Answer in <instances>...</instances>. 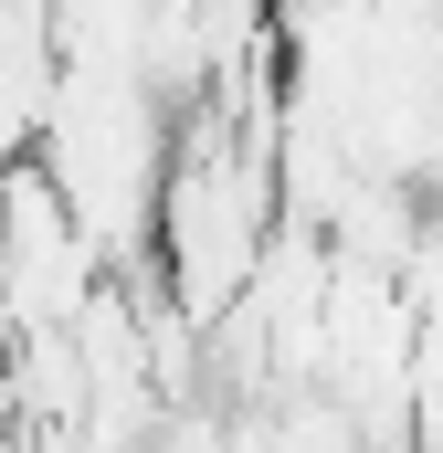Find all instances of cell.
<instances>
[{"instance_id":"7a4b0ae2","label":"cell","mask_w":443,"mask_h":453,"mask_svg":"<svg viewBox=\"0 0 443 453\" xmlns=\"http://www.w3.org/2000/svg\"><path fill=\"white\" fill-rule=\"evenodd\" d=\"M106 274L116 264L96 253V232L74 222V201L53 190V169L11 158L0 169V348L43 338V327H74Z\"/></svg>"},{"instance_id":"6da1fadb","label":"cell","mask_w":443,"mask_h":453,"mask_svg":"<svg viewBox=\"0 0 443 453\" xmlns=\"http://www.w3.org/2000/svg\"><path fill=\"white\" fill-rule=\"evenodd\" d=\"M53 169V190L74 201V222L96 232L116 274H137L159 253V201H169V158H180V106L148 74H106V64H64L53 127L32 148Z\"/></svg>"}]
</instances>
